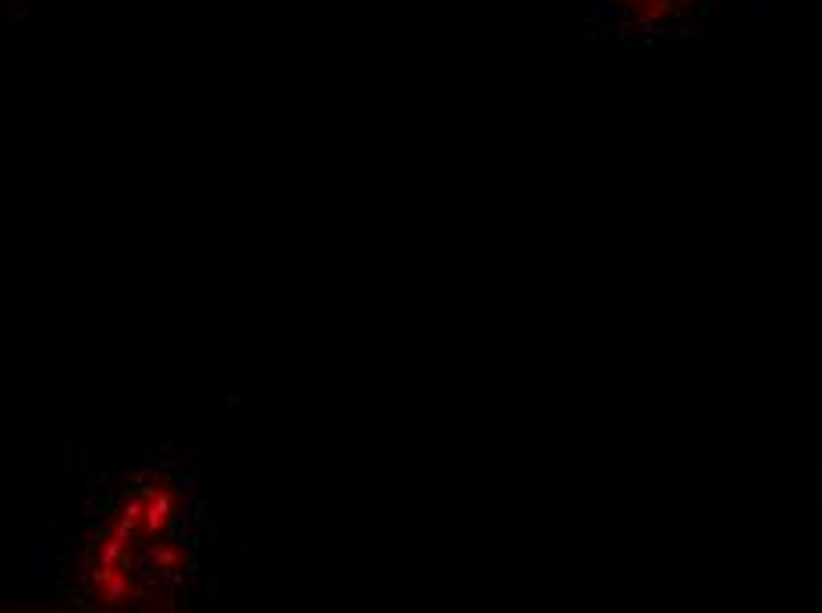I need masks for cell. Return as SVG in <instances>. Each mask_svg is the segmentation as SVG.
<instances>
[{
	"label": "cell",
	"instance_id": "cell-1",
	"mask_svg": "<svg viewBox=\"0 0 822 613\" xmlns=\"http://www.w3.org/2000/svg\"><path fill=\"white\" fill-rule=\"evenodd\" d=\"M178 500L160 482L132 486L89 539V585L99 603H138L163 592V574L185 560Z\"/></svg>",
	"mask_w": 822,
	"mask_h": 613
},
{
	"label": "cell",
	"instance_id": "cell-2",
	"mask_svg": "<svg viewBox=\"0 0 822 613\" xmlns=\"http://www.w3.org/2000/svg\"><path fill=\"white\" fill-rule=\"evenodd\" d=\"M681 36H684V39H695V36H699V29H695V25H684Z\"/></svg>",
	"mask_w": 822,
	"mask_h": 613
}]
</instances>
